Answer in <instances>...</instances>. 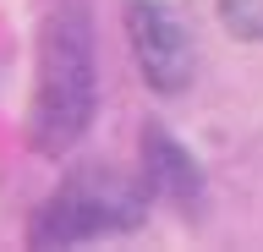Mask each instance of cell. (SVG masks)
Listing matches in <instances>:
<instances>
[{
  "label": "cell",
  "instance_id": "6da1fadb",
  "mask_svg": "<svg viewBox=\"0 0 263 252\" xmlns=\"http://www.w3.org/2000/svg\"><path fill=\"white\" fill-rule=\"evenodd\" d=\"M99 110V66H93V22L82 6H55L39 28V71L28 104V143L44 159H61L88 137Z\"/></svg>",
  "mask_w": 263,
  "mask_h": 252
},
{
  "label": "cell",
  "instance_id": "7a4b0ae2",
  "mask_svg": "<svg viewBox=\"0 0 263 252\" xmlns=\"http://www.w3.org/2000/svg\"><path fill=\"white\" fill-rule=\"evenodd\" d=\"M148 219L143 176H126L115 165H82L49 192L28 219V247H82L99 236H126Z\"/></svg>",
  "mask_w": 263,
  "mask_h": 252
},
{
  "label": "cell",
  "instance_id": "3957f363",
  "mask_svg": "<svg viewBox=\"0 0 263 252\" xmlns=\"http://www.w3.org/2000/svg\"><path fill=\"white\" fill-rule=\"evenodd\" d=\"M126 38L143 83L164 99L186 93L197 77V38L164 0H126Z\"/></svg>",
  "mask_w": 263,
  "mask_h": 252
},
{
  "label": "cell",
  "instance_id": "277c9868",
  "mask_svg": "<svg viewBox=\"0 0 263 252\" xmlns=\"http://www.w3.org/2000/svg\"><path fill=\"white\" fill-rule=\"evenodd\" d=\"M137 148H143L137 176H143L148 198H164L170 208H181V214H197V208H203V165L164 132L159 121L143 126V143H137Z\"/></svg>",
  "mask_w": 263,
  "mask_h": 252
},
{
  "label": "cell",
  "instance_id": "5b68a950",
  "mask_svg": "<svg viewBox=\"0 0 263 252\" xmlns=\"http://www.w3.org/2000/svg\"><path fill=\"white\" fill-rule=\"evenodd\" d=\"M219 22L230 28V38L241 44H263V0H214Z\"/></svg>",
  "mask_w": 263,
  "mask_h": 252
}]
</instances>
